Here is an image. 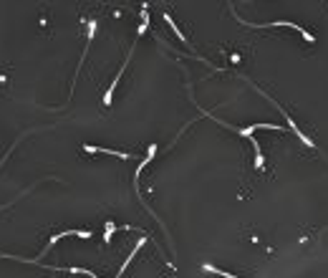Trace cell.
<instances>
[{"mask_svg": "<svg viewBox=\"0 0 328 278\" xmlns=\"http://www.w3.org/2000/svg\"><path fill=\"white\" fill-rule=\"evenodd\" d=\"M86 152H91V154H109V157H119V160H132V154H127V152H114V149H101V147H91V144H86L84 147Z\"/></svg>", "mask_w": 328, "mask_h": 278, "instance_id": "obj_3", "label": "cell"}, {"mask_svg": "<svg viewBox=\"0 0 328 278\" xmlns=\"http://www.w3.org/2000/svg\"><path fill=\"white\" fill-rule=\"evenodd\" d=\"M71 235H76V238H91V233H89V230H63V233H56V235L51 238V241H48V246L43 248V256L48 253V248H51V246H56V243L61 241V238H71ZM43 256H40V258H43Z\"/></svg>", "mask_w": 328, "mask_h": 278, "instance_id": "obj_2", "label": "cell"}, {"mask_svg": "<svg viewBox=\"0 0 328 278\" xmlns=\"http://www.w3.org/2000/svg\"><path fill=\"white\" fill-rule=\"evenodd\" d=\"M210 119H215V122L225 124L220 116H212V114H210ZM225 127H227V129H232V132H237V134H242V137H248V139H253V132H255V129H275V132L280 129L278 124H250V127H245V129H237V127H232V124H225ZM253 144H255V167H258V170H263V152H260V144H258L255 139H253Z\"/></svg>", "mask_w": 328, "mask_h": 278, "instance_id": "obj_1", "label": "cell"}, {"mask_svg": "<svg viewBox=\"0 0 328 278\" xmlns=\"http://www.w3.org/2000/svg\"><path fill=\"white\" fill-rule=\"evenodd\" d=\"M164 23H167V25H169V28H172V33H174V35H177V38H179V41H182V43H184V46H189V41H187V38H184V33H182V30H179V28H177V23H174V20H172V15H169V13H164Z\"/></svg>", "mask_w": 328, "mask_h": 278, "instance_id": "obj_4", "label": "cell"}]
</instances>
